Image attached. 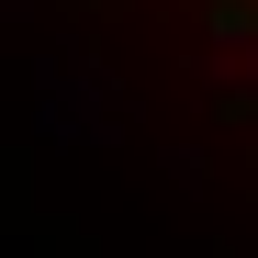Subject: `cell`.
<instances>
[{
    "instance_id": "1",
    "label": "cell",
    "mask_w": 258,
    "mask_h": 258,
    "mask_svg": "<svg viewBox=\"0 0 258 258\" xmlns=\"http://www.w3.org/2000/svg\"><path fill=\"white\" fill-rule=\"evenodd\" d=\"M213 12H225V23H236V34H258V0H213Z\"/></svg>"
}]
</instances>
